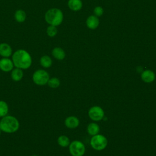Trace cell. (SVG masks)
Returning <instances> with one entry per match:
<instances>
[{
    "instance_id": "obj_1",
    "label": "cell",
    "mask_w": 156,
    "mask_h": 156,
    "mask_svg": "<svg viewBox=\"0 0 156 156\" xmlns=\"http://www.w3.org/2000/svg\"><path fill=\"white\" fill-rule=\"evenodd\" d=\"M12 60L14 66L21 69H26L30 68L32 60L30 54L24 49L16 50L13 54Z\"/></svg>"
},
{
    "instance_id": "obj_2",
    "label": "cell",
    "mask_w": 156,
    "mask_h": 156,
    "mask_svg": "<svg viewBox=\"0 0 156 156\" xmlns=\"http://www.w3.org/2000/svg\"><path fill=\"white\" fill-rule=\"evenodd\" d=\"M20 122L18 119L12 115H6L0 120V129L7 133H13L18 130Z\"/></svg>"
},
{
    "instance_id": "obj_3",
    "label": "cell",
    "mask_w": 156,
    "mask_h": 156,
    "mask_svg": "<svg viewBox=\"0 0 156 156\" xmlns=\"http://www.w3.org/2000/svg\"><path fill=\"white\" fill-rule=\"evenodd\" d=\"M46 21L50 25L57 26L60 25L63 20V15L61 10L57 8L49 9L44 15Z\"/></svg>"
},
{
    "instance_id": "obj_4",
    "label": "cell",
    "mask_w": 156,
    "mask_h": 156,
    "mask_svg": "<svg viewBox=\"0 0 156 156\" xmlns=\"http://www.w3.org/2000/svg\"><path fill=\"white\" fill-rule=\"evenodd\" d=\"M90 146L94 150L101 151L106 148L108 144V140L104 135L98 133L96 135L92 136L90 139Z\"/></svg>"
},
{
    "instance_id": "obj_5",
    "label": "cell",
    "mask_w": 156,
    "mask_h": 156,
    "mask_svg": "<svg viewBox=\"0 0 156 156\" xmlns=\"http://www.w3.org/2000/svg\"><path fill=\"white\" fill-rule=\"evenodd\" d=\"M49 73L44 69H37L32 75V80L37 85L42 86L47 84L49 79Z\"/></svg>"
},
{
    "instance_id": "obj_6",
    "label": "cell",
    "mask_w": 156,
    "mask_h": 156,
    "mask_svg": "<svg viewBox=\"0 0 156 156\" xmlns=\"http://www.w3.org/2000/svg\"><path fill=\"white\" fill-rule=\"evenodd\" d=\"M68 149L72 156H83L85 153V146L80 141L74 140L70 143Z\"/></svg>"
},
{
    "instance_id": "obj_7",
    "label": "cell",
    "mask_w": 156,
    "mask_h": 156,
    "mask_svg": "<svg viewBox=\"0 0 156 156\" xmlns=\"http://www.w3.org/2000/svg\"><path fill=\"white\" fill-rule=\"evenodd\" d=\"M88 115L90 119L94 122H98L104 118L105 113L102 107L98 105H94L89 109Z\"/></svg>"
},
{
    "instance_id": "obj_8",
    "label": "cell",
    "mask_w": 156,
    "mask_h": 156,
    "mask_svg": "<svg viewBox=\"0 0 156 156\" xmlns=\"http://www.w3.org/2000/svg\"><path fill=\"white\" fill-rule=\"evenodd\" d=\"M14 67L12 60L9 57H2L0 59V69L5 73L11 71Z\"/></svg>"
},
{
    "instance_id": "obj_9",
    "label": "cell",
    "mask_w": 156,
    "mask_h": 156,
    "mask_svg": "<svg viewBox=\"0 0 156 156\" xmlns=\"http://www.w3.org/2000/svg\"><path fill=\"white\" fill-rule=\"evenodd\" d=\"M141 80L147 83L153 82L155 79V74L154 72L151 69L143 70L141 74Z\"/></svg>"
},
{
    "instance_id": "obj_10",
    "label": "cell",
    "mask_w": 156,
    "mask_h": 156,
    "mask_svg": "<svg viewBox=\"0 0 156 156\" xmlns=\"http://www.w3.org/2000/svg\"><path fill=\"white\" fill-rule=\"evenodd\" d=\"M65 126L70 129L77 128L80 124V121L78 118L75 116H69L66 118L64 121Z\"/></svg>"
},
{
    "instance_id": "obj_11",
    "label": "cell",
    "mask_w": 156,
    "mask_h": 156,
    "mask_svg": "<svg viewBox=\"0 0 156 156\" xmlns=\"http://www.w3.org/2000/svg\"><path fill=\"white\" fill-rule=\"evenodd\" d=\"M12 55V49L11 46L6 43H2L0 44V55L2 57H9Z\"/></svg>"
},
{
    "instance_id": "obj_12",
    "label": "cell",
    "mask_w": 156,
    "mask_h": 156,
    "mask_svg": "<svg viewBox=\"0 0 156 156\" xmlns=\"http://www.w3.org/2000/svg\"><path fill=\"white\" fill-rule=\"evenodd\" d=\"M99 24V19L95 15H91L88 16L86 20V24L90 29H95L98 27Z\"/></svg>"
},
{
    "instance_id": "obj_13",
    "label": "cell",
    "mask_w": 156,
    "mask_h": 156,
    "mask_svg": "<svg viewBox=\"0 0 156 156\" xmlns=\"http://www.w3.org/2000/svg\"><path fill=\"white\" fill-rule=\"evenodd\" d=\"M23 71L20 68L15 67V68H13L11 71V78L15 82L20 81L23 79Z\"/></svg>"
},
{
    "instance_id": "obj_14",
    "label": "cell",
    "mask_w": 156,
    "mask_h": 156,
    "mask_svg": "<svg viewBox=\"0 0 156 156\" xmlns=\"http://www.w3.org/2000/svg\"><path fill=\"white\" fill-rule=\"evenodd\" d=\"M87 130L88 133L91 136L96 135L99 133L100 132V127L95 122H90L87 126Z\"/></svg>"
},
{
    "instance_id": "obj_15",
    "label": "cell",
    "mask_w": 156,
    "mask_h": 156,
    "mask_svg": "<svg viewBox=\"0 0 156 156\" xmlns=\"http://www.w3.org/2000/svg\"><path fill=\"white\" fill-rule=\"evenodd\" d=\"M52 56L58 60H62L65 57V52L63 49L59 47L54 48L52 51Z\"/></svg>"
},
{
    "instance_id": "obj_16",
    "label": "cell",
    "mask_w": 156,
    "mask_h": 156,
    "mask_svg": "<svg viewBox=\"0 0 156 156\" xmlns=\"http://www.w3.org/2000/svg\"><path fill=\"white\" fill-rule=\"evenodd\" d=\"M68 5L69 8L73 11H78L82 7L81 0H68Z\"/></svg>"
},
{
    "instance_id": "obj_17",
    "label": "cell",
    "mask_w": 156,
    "mask_h": 156,
    "mask_svg": "<svg viewBox=\"0 0 156 156\" xmlns=\"http://www.w3.org/2000/svg\"><path fill=\"white\" fill-rule=\"evenodd\" d=\"M40 63L42 67L44 68H48L51 66L52 64V60L49 55H44L41 57L40 59Z\"/></svg>"
},
{
    "instance_id": "obj_18",
    "label": "cell",
    "mask_w": 156,
    "mask_h": 156,
    "mask_svg": "<svg viewBox=\"0 0 156 156\" xmlns=\"http://www.w3.org/2000/svg\"><path fill=\"white\" fill-rule=\"evenodd\" d=\"M70 140L69 138L65 135H60L58 138H57V143L58 144L62 147H68L69 144H70Z\"/></svg>"
},
{
    "instance_id": "obj_19",
    "label": "cell",
    "mask_w": 156,
    "mask_h": 156,
    "mask_svg": "<svg viewBox=\"0 0 156 156\" xmlns=\"http://www.w3.org/2000/svg\"><path fill=\"white\" fill-rule=\"evenodd\" d=\"M14 17H15V20L17 22L23 23L26 20V13L24 10H23L21 9H19L15 12Z\"/></svg>"
},
{
    "instance_id": "obj_20",
    "label": "cell",
    "mask_w": 156,
    "mask_h": 156,
    "mask_svg": "<svg viewBox=\"0 0 156 156\" xmlns=\"http://www.w3.org/2000/svg\"><path fill=\"white\" fill-rule=\"evenodd\" d=\"M9 113V105L4 101H0V118L7 115Z\"/></svg>"
},
{
    "instance_id": "obj_21",
    "label": "cell",
    "mask_w": 156,
    "mask_h": 156,
    "mask_svg": "<svg viewBox=\"0 0 156 156\" xmlns=\"http://www.w3.org/2000/svg\"><path fill=\"white\" fill-rule=\"evenodd\" d=\"M47 84L50 88H57L60 85V80L57 77H51V78H49Z\"/></svg>"
},
{
    "instance_id": "obj_22",
    "label": "cell",
    "mask_w": 156,
    "mask_h": 156,
    "mask_svg": "<svg viewBox=\"0 0 156 156\" xmlns=\"http://www.w3.org/2000/svg\"><path fill=\"white\" fill-rule=\"evenodd\" d=\"M46 33L50 37H53L55 36L57 34V29L56 28V26L49 25L46 29Z\"/></svg>"
},
{
    "instance_id": "obj_23",
    "label": "cell",
    "mask_w": 156,
    "mask_h": 156,
    "mask_svg": "<svg viewBox=\"0 0 156 156\" xmlns=\"http://www.w3.org/2000/svg\"><path fill=\"white\" fill-rule=\"evenodd\" d=\"M93 12H94V14L95 16H101L104 13V10L101 7L97 6L94 9Z\"/></svg>"
},
{
    "instance_id": "obj_24",
    "label": "cell",
    "mask_w": 156,
    "mask_h": 156,
    "mask_svg": "<svg viewBox=\"0 0 156 156\" xmlns=\"http://www.w3.org/2000/svg\"><path fill=\"white\" fill-rule=\"evenodd\" d=\"M32 156H38V155H32Z\"/></svg>"
},
{
    "instance_id": "obj_25",
    "label": "cell",
    "mask_w": 156,
    "mask_h": 156,
    "mask_svg": "<svg viewBox=\"0 0 156 156\" xmlns=\"http://www.w3.org/2000/svg\"><path fill=\"white\" fill-rule=\"evenodd\" d=\"M1 129H0V135H1Z\"/></svg>"
}]
</instances>
